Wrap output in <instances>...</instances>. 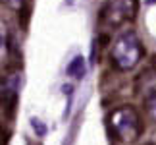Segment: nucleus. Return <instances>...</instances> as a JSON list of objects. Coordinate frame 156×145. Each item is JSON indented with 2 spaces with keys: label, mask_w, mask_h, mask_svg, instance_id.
Here are the masks:
<instances>
[{
  "label": "nucleus",
  "mask_w": 156,
  "mask_h": 145,
  "mask_svg": "<svg viewBox=\"0 0 156 145\" xmlns=\"http://www.w3.org/2000/svg\"><path fill=\"white\" fill-rule=\"evenodd\" d=\"M143 54H145V48L137 33L123 31L122 35H118V39L112 45V64H116V68L119 70H131L143 58Z\"/></svg>",
  "instance_id": "nucleus-1"
},
{
  "label": "nucleus",
  "mask_w": 156,
  "mask_h": 145,
  "mask_svg": "<svg viewBox=\"0 0 156 145\" xmlns=\"http://www.w3.org/2000/svg\"><path fill=\"white\" fill-rule=\"evenodd\" d=\"M31 128H33V132L37 134V137H44L46 134H48V130H46V126L41 122L39 118H31Z\"/></svg>",
  "instance_id": "nucleus-5"
},
{
  "label": "nucleus",
  "mask_w": 156,
  "mask_h": 145,
  "mask_svg": "<svg viewBox=\"0 0 156 145\" xmlns=\"http://www.w3.org/2000/svg\"><path fill=\"white\" fill-rule=\"evenodd\" d=\"M145 106H147L148 116L156 122V87L151 89V91L147 93V97H145Z\"/></svg>",
  "instance_id": "nucleus-4"
},
{
  "label": "nucleus",
  "mask_w": 156,
  "mask_h": 145,
  "mask_svg": "<svg viewBox=\"0 0 156 145\" xmlns=\"http://www.w3.org/2000/svg\"><path fill=\"white\" fill-rule=\"evenodd\" d=\"M85 72H87V66H85V58L83 56H75L68 64V76H71V77L81 80V77L85 76Z\"/></svg>",
  "instance_id": "nucleus-3"
},
{
  "label": "nucleus",
  "mask_w": 156,
  "mask_h": 145,
  "mask_svg": "<svg viewBox=\"0 0 156 145\" xmlns=\"http://www.w3.org/2000/svg\"><path fill=\"white\" fill-rule=\"evenodd\" d=\"M98 43H102V45H108V43H110V37H108L106 33H104V35H100V37H98Z\"/></svg>",
  "instance_id": "nucleus-6"
},
{
  "label": "nucleus",
  "mask_w": 156,
  "mask_h": 145,
  "mask_svg": "<svg viewBox=\"0 0 156 145\" xmlns=\"http://www.w3.org/2000/svg\"><path fill=\"white\" fill-rule=\"evenodd\" d=\"M112 126L116 136L123 141H133L141 136V118L131 106H122L112 114Z\"/></svg>",
  "instance_id": "nucleus-2"
}]
</instances>
